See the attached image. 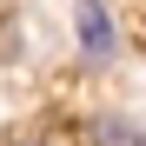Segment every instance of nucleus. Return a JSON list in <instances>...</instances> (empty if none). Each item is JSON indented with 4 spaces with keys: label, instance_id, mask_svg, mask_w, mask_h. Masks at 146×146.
Segmentation results:
<instances>
[{
    "label": "nucleus",
    "instance_id": "obj_1",
    "mask_svg": "<svg viewBox=\"0 0 146 146\" xmlns=\"http://www.w3.org/2000/svg\"><path fill=\"white\" fill-rule=\"evenodd\" d=\"M73 33H80V53L93 66H106L119 53V33H113V13H106V0H80L73 7Z\"/></svg>",
    "mask_w": 146,
    "mask_h": 146
},
{
    "label": "nucleus",
    "instance_id": "obj_2",
    "mask_svg": "<svg viewBox=\"0 0 146 146\" xmlns=\"http://www.w3.org/2000/svg\"><path fill=\"white\" fill-rule=\"evenodd\" d=\"M86 146H146V126L126 113H93L86 119Z\"/></svg>",
    "mask_w": 146,
    "mask_h": 146
},
{
    "label": "nucleus",
    "instance_id": "obj_3",
    "mask_svg": "<svg viewBox=\"0 0 146 146\" xmlns=\"http://www.w3.org/2000/svg\"><path fill=\"white\" fill-rule=\"evenodd\" d=\"M27 146H46V139H27Z\"/></svg>",
    "mask_w": 146,
    "mask_h": 146
}]
</instances>
